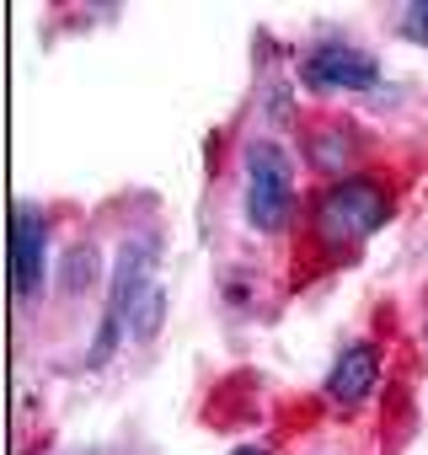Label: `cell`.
<instances>
[{
	"label": "cell",
	"instance_id": "obj_1",
	"mask_svg": "<svg viewBox=\"0 0 428 455\" xmlns=\"http://www.w3.org/2000/svg\"><path fill=\"white\" fill-rule=\"evenodd\" d=\"M391 209H396L391 204V188L375 182V177H364V172H353V177H337V182H327L316 193V204H311V231H316V242L327 252H353L375 231H385Z\"/></svg>",
	"mask_w": 428,
	"mask_h": 455
},
{
	"label": "cell",
	"instance_id": "obj_2",
	"mask_svg": "<svg viewBox=\"0 0 428 455\" xmlns=\"http://www.w3.org/2000/svg\"><path fill=\"white\" fill-rule=\"evenodd\" d=\"M242 214L258 236H279L295 220V156L273 134L242 145Z\"/></svg>",
	"mask_w": 428,
	"mask_h": 455
},
{
	"label": "cell",
	"instance_id": "obj_3",
	"mask_svg": "<svg viewBox=\"0 0 428 455\" xmlns=\"http://www.w3.org/2000/svg\"><path fill=\"white\" fill-rule=\"evenodd\" d=\"M155 252H161L155 236H129V242L118 247L113 274H107V306H102V322H97V338H91V354H86L91 370H102V364L118 354V343L129 338L134 300L155 284Z\"/></svg>",
	"mask_w": 428,
	"mask_h": 455
},
{
	"label": "cell",
	"instance_id": "obj_4",
	"mask_svg": "<svg viewBox=\"0 0 428 455\" xmlns=\"http://www.w3.org/2000/svg\"><path fill=\"white\" fill-rule=\"evenodd\" d=\"M295 81L316 97H359L380 86V60L353 38H316L295 54Z\"/></svg>",
	"mask_w": 428,
	"mask_h": 455
},
{
	"label": "cell",
	"instance_id": "obj_5",
	"mask_svg": "<svg viewBox=\"0 0 428 455\" xmlns=\"http://www.w3.org/2000/svg\"><path fill=\"white\" fill-rule=\"evenodd\" d=\"M49 284V214L33 204H17L12 214V290L22 306H33Z\"/></svg>",
	"mask_w": 428,
	"mask_h": 455
},
{
	"label": "cell",
	"instance_id": "obj_6",
	"mask_svg": "<svg viewBox=\"0 0 428 455\" xmlns=\"http://www.w3.org/2000/svg\"><path fill=\"white\" fill-rule=\"evenodd\" d=\"M375 386H380V348H375L369 338L343 343V348H337V359H332V370H327V380H321L327 402H332V407H343V412L364 407V402L375 396Z\"/></svg>",
	"mask_w": 428,
	"mask_h": 455
},
{
	"label": "cell",
	"instance_id": "obj_7",
	"mask_svg": "<svg viewBox=\"0 0 428 455\" xmlns=\"http://www.w3.org/2000/svg\"><path fill=\"white\" fill-rule=\"evenodd\" d=\"M311 161L321 166V172H332V182L337 177H353L348 166H353V134H348V124H327L316 140H311Z\"/></svg>",
	"mask_w": 428,
	"mask_h": 455
},
{
	"label": "cell",
	"instance_id": "obj_8",
	"mask_svg": "<svg viewBox=\"0 0 428 455\" xmlns=\"http://www.w3.org/2000/svg\"><path fill=\"white\" fill-rule=\"evenodd\" d=\"M102 279V252L91 247V242H75L70 252H65V274H59V290L65 295H81L86 284H97Z\"/></svg>",
	"mask_w": 428,
	"mask_h": 455
},
{
	"label": "cell",
	"instance_id": "obj_9",
	"mask_svg": "<svg viewBox=\"0 0 428 455\" xmlns=\"http://www.w3.org/2000/svg\"><path fill=\"white\" fill-rule=\"evenodd\" d=\"M161 322H166V290H161V284H150V290L134 300V316H129V338L150 343V338L161 332Z\"/></svg>",
	"mask_w": 428,
	"mask_h": 455
},
{
	"label": "cell",
	"instance_id": "obj_10",
	"mask_svg": "<svg viewBox=\"0 0 428 455\" xmlns=\"http://www.w3.org/2000/svg\"><path fill=\"white\" fill-rule=\"evenodd\" d=\"M396 33H401L407 44H423V49H428V0H412V6L396 12Z\"/></svg>",
	"mask_w": 428,
	"mask_h": 455
},
{
	"label": "cell",
	"instance_id": "obj_11",
	"mask_svg": "<svg viewBox=\"0 0 428 455\" xmlns=\"http://www.w3.org/2000/svg\"><path fill=\"white\" fill-rule=\"evenodd\" d=\"M231 455H273V450H268V444H236Z\"/></svg>",
	"mask_w": 428,
	"mask_h": 455
}]
</instances>
